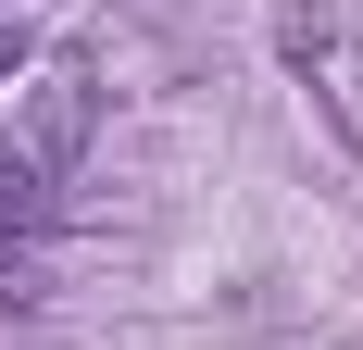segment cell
Returning a JSON list of instances; mask_svg holds the SVG:
<instances>
[{
	"mask_svg": "<svg viewBox=\"0 0 363 350\" xmlns=\"http://www.w3.org/2000/svg\"><path fill=\"white\" fill-rule=\"evenodd\" d=\"M88 113H101V88H88V63H26V88H13V125H0V150L26 175H50L63 188L75 150H88Z\"/></svg>",
	"mask_w": 363,
	"mask_h": 350,
	"instance_id": "obj_1",
	"label": "cell"
},
{
	"mask_svg": "<svg viewBox=\"0 0 363 350\" xmlns=\"http://www.w3.org/2000/svg\"><path fill=\"white\" fill-rule=\"evenodd\" d=\"M276 50H289L301 88H326V113L363 150V38H351V13H338V0H276Z\"/></svg>",
	"mask_w": 363,
	"mask_h": 350,
	"instance_id": "obj_2",
	"label": "cell"
},
{
	"mask_svg": "<svg viewBox=\"0 0 363 350\" xmlns=\"http://www.w3.org/2000/svg\"><path fill=\"white\" fill-rule=\"evenodd\" d=\"M38 225H50V175H26L0 150V238H38Z\"/></svg>",
	"mask_w": 363,
	"mask_h": 350,
	"instance_id": "obj_3",
	"label": "cell"
},
{
	"mask_svg": "<svg viewBox=\"0 0 363 350\" xmlns=\"http://www.w3.org/2000/svg\"><path fill=\"white\" fill-rule=\"evenodd\" d=\"M38 300V238H0V313H26Z\"/></svg>",
	"mask_w": 363,
	"mask_h": 350,
	"instance_id": "obj_4",
	"label": "cell"
},
{
	"mask_svg": "<svg viewBox=\"0 0 363 350\" xmlns=\"http://www.w3.org/2000/svg\"><path fill=\"white\" fill-rule=\"evenodd\" d=\"M0 88H26V26L0 13Z\"/></svg>",
	"mask_w": 363,
	"mask_h": 350,
	"instance_id": "obj_5",
	"label": "cell"
}]
</instances>
